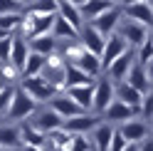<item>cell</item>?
<instances>
[{"label":"cell","instance_id":"1","mask_svg":"<svg viewBox=\"0 0 153 151\" xmlns=\"http://www.w3.org/2000/svg\"><path fill=\"white\" fill-rule=\"evenodd\" d=\"M35 111H37V102H35L22 87H15L13 99H10V104H7V109H5L7 119H10V121H20V119L32 117Z\"/></svg>","mask_w":153,"mask_h":151},{"label":"cell","instance_id":"2","mask_svg":"<svg viewBox=\"0 0 153 151\" xmlns=\"http://www.w3.org/2000/svg\"><path fill=\"white\" fill-rule=\"evenodd\" d=\"M52 22H54V15H40V13L27 10L22 15V22H20L22 37L25 40H32V37H37V35H50Z\"/></svg>","mask_w":153,"mask_h":151},{"label":"cell","instance_id":"3","mask_svg":"<svg viewBox=\"0 0 153 151\" xmlns=\"http://www.w3.org/2000/svg\"><path fill=\"white\" fill-rule=\"evenodd\" d=\"M20 87H22L27 94H30L37 104H40V102H50L54 94L59 92L57 87H52L47 79H42L40 74H37V77H20Z\"/></svg>","mask_w":153,"mask_h":151},{"label":"cell","instance_id":"4","mask_svg":"<svg viewBox=\"0 0 153 151\" xmlns=\"http://www.w3.org/2000/svg\"><path fill=\"white\" fill-rule=\"evenodd\" d=\"M64 67H67L64 57H62V55H57V52H52V55H47L40 77L47 79L52 87H57V89L62 92V89H64Z\"/></svg>","mask_w":153,"mask_h":151},{"label":"cell","instance_id":"5","mask_svg":"<svg viewBox=\"0 0 153 151\" xmlns=\"http://www.w3.org/2000/svg\"><path fill=\"white\" fill-rule=\"evenodd\" d=\"M114 32L121 35L123 40H126L128 47H138V45L151 35V27L141 25V22H133V20H123V17H121V22L116 25V30H114Z\"/></svg>","mask_w":153,"mask_h":151},{"label":"cell","instance_id":"6","mask_svg":"<svg viewBox=\"0 0 153 151\" xmlns=\"http://www.w3.org/2000/svg\"><path fill=\"white\" fill-rule=\"evenodd\" d=\"M128 50V45H126V40H123L121 35H116V32H111V35H106V40H104V47H101V55H99V62H101V72L109 67V64L116 60V57H121L123 52Z\"/></svg>","mask_w":153,"mask_h":151},{"label":"cell","instance_id":"7","mask_svg":"<svg viewBox=\"0 0 153 151\" xmlns=\"http://www.w3.org/2000/svg\"><path fill=\"white\" fill-rule=\"evenodd\" d=\"M111 99H114V82L109 77L97 79L94 82V97H91V111L94 114H101V111L109 107Z\"/></svg>","mask_w":153,"mask_h":151},{"label":"cell","instance_id":"8","mask_svg":"<svg viewBox=\"0 0 153 151\" xmlns=\"http://www.w3.org/2000/svg\"><path fill=\"white\" fill-rule=\"evenodd\" d=\"M104 37L97 27H94L91 22H84L82 27H79V32H76V42H79L84 50H89V52H94V55H101V47H104Z\"/></svg>","mask_w":153,"mask_h":151},{"label":"cell","instance_id":"9","mask_svg":"<svg viewBox=\"0 0 153 151\" xmlns=\"http://www.w3.org/2000/svg\"><path fill=\"white\" fill-rule=\"evenodd\" d=\"M133 62H136V52L128 47V50L123 52L121 57L114 60L104 72H106V77H109L114 84H116V82H123V79H126V74H128V70H131V64H133Z\"/></svg>","mask_w":153,"mask_h":151},{"label":"cell","instance_id":"10","mask_svg":"<svg viewBox=\"0 0 153 151\" xmlns=\"http://www.w3.org/2000/svg\"><path fill=\"white\" fill-rule=\"evenodd\" d=\"M121 17H123V13H121V7L119 5H111L109 10H104L101 15H97V17H91V25L97 27V30L106 37V35H111L114 30H116V25L121 22Z\"/></svg>","mask_w":153,"mask_h":151},{"label":"cell","instance_id":"11","mask_svg":"<svg viewBox=\"0 0 153 151\" xmlns=\"http://www.w3.org/2000/svg\"><path fill=\"white\" fill-rule=\"evenodd\" d=\"M101 121L99 114H91V111H84V114L79 117H69L62 121V129H67L69 134H87V131H91L94 126H97Z\"/></svg>","mask_w":153,"mask_h":151},{"label":"cell","instance_id":"12","mask_svg":"<svg viewBox=\"0 0 153 151\" xmlns=\"http://www.w3.org/2000/svg\"><path fill=\"white\" fill-rule=\"evenodd\" d=\"M104 121H109V124H114V121H126V119H133V117H138V109H133L128 104H123V102H119L116 97H114L109 102V107L99 114Z\"/></svg>","mask_w":153,"mask_h":151},{"label":"cell","instance_id":"13","mask_svg":"<svg viewBox=\"0 0 153 151\" xmlns=\"http://www.w3.org/2000/svg\"><path fill=\"white\" fill-rule=\"evenodd\" d=\"M126 82L131 84V87H136L141 94H146L151 92V84H153V77H151V64H138V62H133L131 64V70L126 74Z\"/></svg>","mask_w":153,"mask_h":151},{"label":"cell","instance_id":"14","mask_svg":"<svg viewBox=\"0 0 153 151\" xmlns=\"http://www.w3.org/2000/svg\"><path fill=\"white\" fill-rule=\"evenodd\" d=\"M50 109L57 111L62 119H69V117H79V114H84V109L76 104L74 99H69L64 92H57L54 97L50 99Z\"/></svg>","mask_w":153,"mask_h":151},{"label":"cell","instance_id":"15","mask_svg":"<svg viewBox=\"0 0 153 151\" xmlns=\"http://www.w3.org/2000/svg\"><path fill=\"white\" fill-rule=\"evenodd\" d=\"M121 13L133 22H141L151 27V20H153V10H151V0H141V3H128L121 7Z\"/></svg>","mask_w":153,"mask_h":151},{"label":"cell","instance_id":"16","mask_svg":"<svg viewBox=\"0 0 153 151\" xmlns=\"http://www.w3.org/2000/svg\"><path fill=\"white\" fill-rule=\"evenodd\" d=\"M119 134L128 141V144H138L141 139H146L148 136V124L146 121H141V119H126V121H121V126H119Z\"/></svg>","mask_w":153,"mask_h":151},{"label":"cell","instance_id":"17","mask_svg":"<svg viewBox=\"0 0 153 151\" xmlns=\"http://www.w3.org/2000/svg\"><path fill=\"white\" fill-rule=\"evenodd\" d=\"M69 64L79 67L82 72H87L91 79L101 74V62H99V55H94V52H89V50H82L79 55H76V60H74V62H69Z\"/></svg>","mask_w":153,"mask_h":151},{"label":"cell","instance_id":"18","mask_svg":"<svg viewBox=\"0 0 153 151\" xmlns=\"http://www.w3.org/2000/svg\"><path fill=\"white\" fill-rule=\"evenodd\" d=\"M67 97L74 99L76 104H79L84 111H91V97H94V82L89 84H79V87H64Z\"/></svg>","mask_w":153,"mask_h":151},{"label":"cell","instance_id":"19","mask_svg":"<svg viewBox=\"0 0 153 151\" xmlns=\"http://www.w3.org/2000/svg\"><path fill=\"white\" fill-rule=\"evenodd\" d=\"M114 97H116L119 102H123V104H128V107H133V109H138L143 94H141L136 87H131L126 79H123V82H116V84H114Z\"/></svg>","mask_w":153,"mask_h":151},{"label":"cell","instance_id":"20","mask_svg":"<svg viewBox=\"0 0 153 151\" xmlns=\"http://www.w3.org/2000/svg\"><path fill=\"white\" fill-rule=\"evenodd\" d=\"M57 15H59L62 20H67L76 32H79V27L84 25V17L79 13V5H72V3H67V0H57Z\"/></svg>","mask_w":153,"mask_h":151},{"label":"cell","instance_id":"21","mask_svg":"<svg viewBox=\"0 0 153 151\" xmlns=\"http://www.w3.org/2000/svg\"><path fill=\"white\" fill-rule=\"evenodd\" d=\"M17 131H20V141H22V144L45 149V144H47V134H42V131L37 129L35 124H27V121H25V124L17 126Z\"/></svg>","mask_w":153,"mask_h":151},{"label":"cell","instance_id":"22","mask_svg":"<svg viewBox=\"0 0 153 151\" xmlns=\"http://www.w3.org/2000/svg\"><path fill=\"white\" fill-rule=\"evenodd\" d=\"M27 52H30V47H27V40H25V37H15V35H13L10 60H7V62H10L17 72L22 70V64H25V60H27Z\"/></svg>","mask_w":153,"mask_h":151},{"label":"cell","instance_id":"23","mask_svg":"<svg viewBox=\"0 0 153 151\" xmlns=\"http://www.w3.org/2000/svg\"><path fill=\"white\" fill-rule=\"evenodd\" d=\"M62 117L57 114V111H52V109H45V111H40L37 114V119H35V126L42 131V134H50V131H54V129H59L62 126Z\"/></svg>","mask_w":153,"mask_h":151},{"label":"cell","instance_id":"24","mask_svg":"<svg viewBox=\"0 0 153 151\" xmlns=\"http://www.w3.org/2000/svg\"><path fill=\"white\" fill-rule=\"evenodd\" d=\"M91 131H94V139H91L94 149L97 151H109V141H111V134H114V126L109 121H99Z\"/></svg>","mask_w":153,"mask_h":151},{"label":"cell","instance_id":"25","mask_svg":"<svg viewBox=\"0 0 153 151\" xmlns=\"http://www.w3.org/2000/svg\"><path fill=\"white\" fill-rule=\"evenodd\" d=\"M22 141H20V131H17V126H0V149L3 151H15L20 149Z\"/></svg>","mask_w":153,"mask_h":151},{"label":"cell","instance_id":"26","mask_svg":"<svg viewBox=\"0 0 153 151\" xmlns=\"http://www.w3.org/2000/svg\"><path fill=\"white\" fill-rule=\"evenodd\" d=\"M27 47H30L32 52H37V55H52V52H57V40L52 35H37V37H32L30 42H27Z\"/></svg>","mask_w":153,"mask_h":151},{"label":"cell","instance_id":"27","mask_svg":"<svg viewBox=\"0 0 153 151\" xmlns=\"http://www.w3.org/2000/svg\"><path fill=\"white\" fill-rule=\"evenodd\" d=\"M45 55H37V52H27V60H25V64H22V70H20V77H37V74L42 72V67H45Z\"/></svg>","mask_w":153,"mask_h":151},{"label":"cell","instance_id":"28","mask_svg":"<svg viewBox=\"0 0 153 151\" xmlns=\"http://www.w3.org/2000/svg\"><path fill=\"white\" fill-rule=\"evenodd\" d=\"M111 5H116V3H111V0H84V3L79 5V13H82V17H97V15H101L104 10H109Z\"/></svg>","mask_w":153,"mask_h":151},{"label":"cell","instance_id":"29","mask_svg":"<svg viewBox=\"0 0 153 151\" xmlns=\"http://www.w3.org/2000/svg\"><path fill=\"white\" fill-rule=\"evenodd\" d=\"M50 35L54 37V40H76V30L67 20H62L59 15H54V22H52Z\"/></svg>","mask_w":153,"mask_h":151},{"label":"cell","instance_id":"30","mask_svg":"<svg viewBox=\"0 0 153 151\" xmlns=\"http://www.w3.org/2000/svg\"><path fill=\"white\" fill-rule=\"evenodd\" d=\"M94 82L87 72H82L79 67H74V64H67L64 67V87H79V84H89Z\"/></svg>","mask_w":153,"mask_h":151},{"label":"cell","instance_id":"31","mask_svg":"<svg viewBox=\"0 0 153 151\" xmlns=\"http://www.w3.org/2000/svg\"><path fill=\"white\" fill-rule=\"evenodd\" d=\"M47 141L52 144V149H64L67 151V146H69V141H72V134L59 126V129H54V131L47 134Z\"/></svg>","mask_w":153,"mask_h":151},{"label":"cell","instance_id":"32","mask_svg":"<svg viewBox=\"0 0 153 151\" xmlns=\"http://www.w3.org/2000/svg\"><path fill=\"white\" fill-rule=\"evenodd\" d=\"M151 60H153V40H151V35L143 40L141 45H138V52H136V62L138 64H151Z\"/></svg>","mask_w":153,"mask_h":151},{"label":"cell","instance_id":"33","mask_svg":"<svg viewBox=\"0 0 153 151\" xmlns=\"http://www.w3.org/2000/svg\"><path fill=\"white\" fill-rule=\"evenodd\" d=\"M22 22V13H0V27L3 30H10L15 32Z\"/></svg>","mask_w":153,"mask_h":151},{"label":"cell","instance_id":"34","mask_svg":"<svg viewBox=\"0 0 153 151\" xmlns=\"http://www.w3.org/2000/svg\"><path fill=\"white\" fill-rule=\"evenodd\" d=\"M138 114H141V121H146V119H148V124H151V119H153V94H151V92H146V94L141 97Z\"/></svg>","mask_w":153,"mask_h":151},{"label":"cell","instance_id":"35","mask_svg":"<svg viewBox=\"0 0 153 151\" xmlns=\"http://www.w3.org/2000/svg\"><path fill=\"white\" fill-rule=\"evenodd\" d=\"M17 79H20V72H17L10 62L0 64V84H15Z\"/></svg>","mask_w":153,"mask_h":151},{"label":"cell","instance_id":"36","mask_svg":"<svg viewBox=\"0 0 153 151\" xmlns=\"http://www.w3.org/2000/svg\"><path fill=\"white\" fill-rule=\"evenodd\" d=\"M30 10L40 15H57V0H35Z\"/></svg>","mask_w":153,"mask_h":151},{"label":"cell","instance_id":"37","mask_svg":"<svg viewBox=\"0 0 153 151\" xmlns=\"http://www.w3.org/2000/svg\"><path fill=\"white\" fill-rule=\"evenodd\" d=\"M13 92H15V84H0V114H5V109L13 99Z\"/></svg>","mask_w":153,"mask_h":151},{"label":"cell","instance_id":"38","mask_svg":"<svg viewBox=\"0 0 153 151\" xmlns=\"http://www.w3.org/2000/svg\"><path fill=\"white\" fill-rule=\"evenodd\" d=\"M67 151H91V149H89V141L84 139V134H72V141L67 146Z\"/></svg>","mask_w":153,"mask_h":151},{"label":"cell","instance_id":"39","mask_svg":"<svg viewBox=\"0 0 153 151\" xmlns=\"http://www.w3.org/2000/svg\"><path fill=\"white\" fill-rule=\"evenodd\" d=\"M126 144H128V141L119 134V129H114L111 141H109V151H123V149H126Z\"/></svg>","mask_w":153,"mask_h":151},{"label":"cell","instance_id":"40","mask_svg":"<svg viewBox=\"0 0 153 151\" xmlns=\"http://www.w3.org/2000/svg\"><path fill=\"white\" fill-rule=\"evenodd\" d=\"M0 13H22V3H17V0H0Z\"/></svg>","mask_w":153,"mask_h":151},{"label":"cell","instance_id":"41","mask_svg":"<svg viewBox=\"0 0 153 151\" xmlns=\"http://www.w3.org/2000/svg\"><path fill=\"white\" fill-rule=\"evenodd\" d=\"M10 45H13V37H5V40H0V64L10 60Z\"/></svg>","mask_w":153,"mask_h":151},{"label":"cell","instance_id":"42","mask_svg":"<svg viewBox=\"0 0 153 151\" xmlns=\"http://www.w3.org/2000/svg\"><path fill=\"white\" fill-rule=\"evenodd\" d=\"M138 151H153V141H151V136H146V139L138 141Z\"/></svg>","mask_w":153,"mask_h":151},{"label":"cell","instance_id":"43","mask_svg":"<svg viewBox=\"0 0 153 151\" xmlns=\"http://www.w3.org/2000/svg\"><path fill=\"white\" fill-rule=\"evenodd\" d=\"M15 32H10V30H3V27H0V40H5V37H13Z\"/></svg>","mask_w":153,"mask_h":151},{"label":"cell","instance_id":"44","mask_svg":"<svg viewBox=\"0 0 153 151\" xmlns=\"http://www.w3.org/2000/svg\"><path fill=\"white\" fill-rule=\"evenodd\" d=\"M20 149H22V151H42V149H40V146H27V144H22V146H20Z\"/></svg>","mask_w":153,"mask_h":151},{"label":"cell","instance_id":"45","mask_svg":"<svg viewBox=\"0 0 153 151\" xmlns=\"http://www.w3.org/2000/svg\"><path fill=\"white\" fill-rule=\"evenodd\" d=\"M123 151H138V144H126V149Z\"/></svg>","mask_w":153,"mask_h":151},{"label":"cell","instance_id":"46","mask_svg":"<svg viewBox=\"0 0 153 151\" xmlns=\"http://www.w3.org/2000/svg\"><path fill=\"white\" fill-rule=\"evenodd\" d=\"M67 3H72V5H82L84 0H67Z\"/></svg>","mask_w":153,"mask_h":151},{"label":"cell","instance_id":"47","mask_svg":"<svg viewBox=\"0 0 153 151\" xmlns=\"http://www.w3.org/2000/svg\"><path fill=\"white\" fill-rule=\"evenodd\" d=\"M128 3H141V0H123V5H128Z\"/></svg>","mask_w":153,"mask_h":151},{"label":"cell","instance_id":"48","mask_svg":"<svg viewBox=\"0 0 153 151\" xmlns=\"http://www.w3.org/2000/svg\"><path fill=\"white\" fill-rule=\"evenodd\" d=\"M111 3H119V0H111Z\"/></svg>","mask_w":153,"mask_h":151},{"label":"cell","instance_id":"49","mask_svg":"<svg viewBox=\"0 0 153 151\" xmlns=\"http://www.w3.org/2000/svg\"><path fill=\"white\" fill-rule=\"evenodd\" d=\"M17 3H25V0H17Z\"/></svg>","mask_w":153,"mask_h":151},{"label":"cell","instance_id":"50","mask_svg":"<svg viewBox=\"0 0 153 151\" xmlns=\"http://www.w3.org/2000/svg\"><path fill=\"white\" fill-rule=\"evenodd\" d=\"M0 151H3V149H0Z\"/></svg>","mask_w":153,"mask_h":151}]
</instances>
